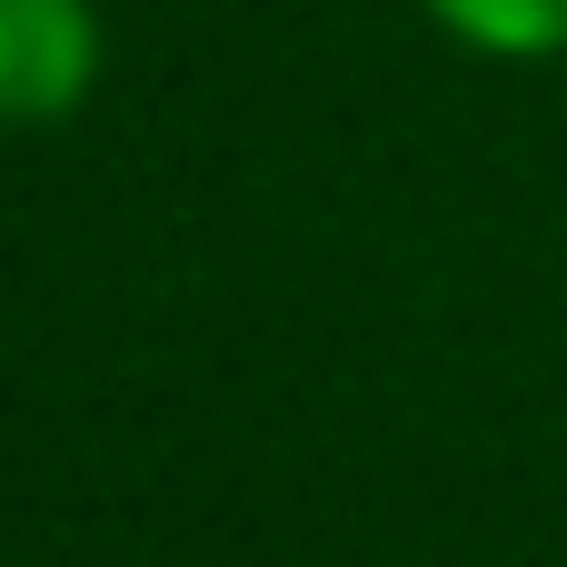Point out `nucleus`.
Wrapping results in <instances>:
<instances>
[{
    "mask_svg": "<svg viewBox=\"0 0 567 567\" xmlns=\"http://www.w3.org/2000/svg\"><path fill=\"white\" fill-rule=\"evenodd\" d=\"M100 80V10L90 0H0V130L70 120Z\"/></svg>",
    "mask_w": 567,
    "mask_h": 567,
    "instance_id": "1",
    "label": "nucleus"
},
{
    "mask_svg": "<svg viewBox=\"0 0 567 567\" xmlns=\"http://www.w3.org/2000/svg\"><path fill=\"white\" fill-rule=\"evenodd\" d=\"M449 40L488 50V60H548L567 50V0H419Z\"/></svg>",
    "mask_w": 567,
    "mask_h": 567,
    "instance_id": "2",
    "label": "nucleus"
}]
</instances>
